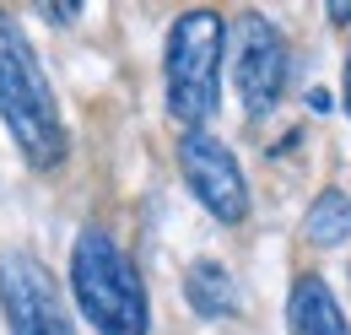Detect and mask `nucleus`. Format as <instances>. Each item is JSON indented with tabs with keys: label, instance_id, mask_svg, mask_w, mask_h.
<instances>
[{
	"label": "nucleus",
	"instance_id": "obj_7",
	"mask_svg": "<svg viewBox=\"0 0 351 335\" xmlns=\"http://www.w3.org/2000/svg\"><path fill=\"white\" fill-rule=\"evenodd\" d=\"M287 330L292 335H351L335 292L324 287V276H298V287L287 297Z\"/></svg>",
	"mask_w": 351,
	"mask_h": 335
},
{
	"label": "nucleus",
	"instance_id": "obj_3",
	"mask_svg": "<svg viewBox=\"0 0 351 335\" xmlns=\"http://www.w3.org/2000/svg\"><path fill=\"white\" fill-rule=\"evenodd\" d=\"M221 54H227V22L217 11H184L168 33V114L178 125H206L221 97Z\"/></svg>",
	"mask_w": 351,
	"mask_h": 335
},
{
	"label": "nucleus",
	"instance_id": "obj_11",
	"mask_svg": "<svg viewBox=\"0 0 351 335\" xmlns=\"http://www.w3.org/2000/svg\"><path fill=\"white\" fill-rule=\"evenodd\" d=\"M324 11H330V22H341V27H346V22H351V0H330Z\"/></svg>",
	"mask_w": 351,
	"mask_h": 335
},
{
	"label": "nucleus",
	"instance_id": "obj_4",
	"mask_svg": "<svg viewBox=\"0 0 351 335\" xmlns=\"http://www.w3.org/2000/svg\"><path fill=\"white\" fill-rule=\"evenodd\" d=\"M0 314L11 335H76L54 276L22 249L0 254Z\"/></svg>",
	"mask_w": 351,
	"mask_h": 335
},
{
	"label": "nucleus",
	"instance_id": "obj_9",
	"mask_svg": "<svg viewBox=\"0 0 351 335\" xmlns=\"http://www.w3.org/2000/svg\"><path fill=\"white\" fill-rule=\"evenodd\" d=\"M303 238L319 244V249H335L351 238V195L346 189H324L303 216Z\"/></svg>",
	"mask_w": 351,
	"mask_h": 335
},
{
	"label": "nucleus",
	"instance_id": "obj_2",
	"mask_svg": "<svg viewBox=\"0 0 351 335\" xmlns=\"http://www.w3.org/2000/svg\"><path fill=\"white\" fill-rule=\"evenodd\" d=\"M71 287L76 303L92 319L97 335H146L152 325V303H146V281L135 270V259L103 227H87L71 249Z\"/></svg>",
	"mask_w": 351,
	"mask_h": 335
},
{
	"label": "nucleus",
	"instance_id": "obj_5",
	"mask_svg": "<svg viewBox=\"0 0 351 335\" xmlns=\"http://www.w3.org/2000/svg\"><path fill=\"white\" fill-rule=\"evenodd\" d=\"M178 168H184L189 195L211 211L217 222L238 227V222L249 216V184H243V168H238V157L221 146L217 135L189 130V135L178 141Z\"/></svg>",
	"mask_w": 351,
	"mask_h": 335
},
{
	"label": "nucleus",
	"instance_id": "obj_1",
	"mask_svg": "<svg viewBox=\"0 0 351 335\" xmlns=\"http://www.w3.org/2000/svg\"><path fill=\"white\" fill-rule=\"evenodd\" d=\"M0 119L33 168L49 173L65 163V119H60L54 86L11 11H0Z\"/></svg>",
	"mask_w": 351,
	"mask_h": 335
},
{
	"label": "nucleus",
	"instance_id": "obj_6",
	"mask_svg": "<svg viewBox=\"0 0 351 335\" xmlns=\"http://www.w3.org/2000/svg\"><path fill=\"white\" fill-rule=\"evenodd\" d=\"M232 82L249 114H270L287 92V38L260 11H249L232 33Z\"/></svg>",
	"mask_w": 351,
	"mask_h": 335
},
{
	"label": "nucleus",
	"instance_id": "obj_12",
	"mask_svg": "<svg viewBox=\"0 0 351 335\" xmlns=\"http://www.w3.org/2000/svg\"><path fill=\"white\" fill-rule=\"evenodd\" d=\"M346 114H351V60H346Z\"/></svg>",
	"mask_w": 351,
	"mask_h": 335
},
{
	"label": "nucleus",
	"instance_id": "obj_10",
	"mask_svg": "<svg viewBox=\"0 0 351 335\" xmlns=\"http://www.w3.org/2000/svg\"><path fill=\"white\" fill-rule=\"evenodd\" d=\"M38 11H44L49 22H76V11H82V5H76V0H65V5H38Z\"/></svg>",
	"mask_w": 351,
	"mask_h": 335
},
{
	"label": "nucleus",
	"instance_id": "obj_8",
	"mask_svg": "<svg viewBox=\"0 0 351 335\" xmlns=\"http://www.w3.org/2000/svg\"><path fill=\"white\" fill-rule=\"evenodd\" d=\"M184 297H189V308L206 314V319H227V314H238V287H232V276L221 270L217 259H195V265H189V276H184Z\"/></svg>",
	"mask_w": 351,
	"mask_h": 335
}]
</instances>
